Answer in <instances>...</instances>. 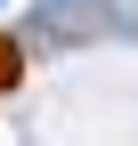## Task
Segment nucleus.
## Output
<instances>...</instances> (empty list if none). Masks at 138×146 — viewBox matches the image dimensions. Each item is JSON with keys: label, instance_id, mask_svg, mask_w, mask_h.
Wrapping results in <instances>:
<instances>
[{"label": "nucleus", "instance_id": "f257e3e1", "mask_svg": "<svg viewBox=\"0 0 138 146\" xmlns=\"http://www.w3.org/2000/svg\"><path fill=\"white\" fill-rule=\"evenodd\" d=\"M16 81H25V49L0 33V89H16Z\"/></svg>", "mask_w": 138, "mask_h": 146}]
</instances>
